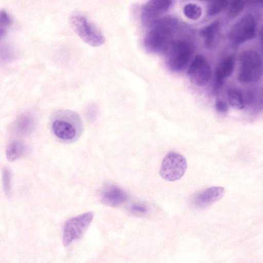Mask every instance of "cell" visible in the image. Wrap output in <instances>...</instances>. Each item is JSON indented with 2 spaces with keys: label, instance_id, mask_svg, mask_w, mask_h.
I'll return each mask as SVG.
<instances>
[{
  "label": "cell",
  "instance_id": "1",
  "mask_svg": "<svg viewBox=\"0 0 263 263\" xmlns=\"http://www.w3.org/2000/svg\"><path fill=\"white\" fill-rule=\"evenodd\" d=\"M178 25V21L173 16L160 18L153 24L143 40L145 48L153 53L166 51L172 42Z\"/></svg>",
  "mask_w": 263,
  "mask_h": 263
},
{
  "label": "cell",
  "instance_id": "2",
  "mask_svg": "<svg viewBox=\"0 0 263 263\" xmlns=\"http://www.w3.org/2000/svg\"><path fill=\"white\" fill-rule=\"evenodd\" d=\"M262 73V63L260 54L254 50L243 51L240 58L238 80L243 83L256 82L261 78Z\"/></svg>",
  "mask_w": 263,
  "mask_h": 263
},
{
  "label": "cell",
  "instance_id": "3",
  "mask_svg": "<svg viewBox=\"0 0 263 263\" xmlns=\"http://www.w3.org/2000/svg\"><path fill=\"white\" fill-rule=\"evenodd\" d=\"M166 63L169 68L179 71L186 66L193 52L192 43L185 40L172 42L167 50Z\"/></svg>",
  "mask_w": 263,
  "mask_h": 263
},
{
  "label": "cell",
  "instance_id": "4",
  "mask_svg": "<svg viewBox=\"0 0 263 263\" xmlns=\"http://www.w3.org/2000/svg\"><path fill=\"white\" fill-rule=\"evenodd\" d=\"M256 28L257 22L255 16L248 13L231 28L229 33V39L233 44H241L254 37Z\"/></svg>",
  "mask_w": 263,
  "mask_h": 263
},
{
  "label": "cell",
  "instance_id": "5",
  "mask_svg": "<svg viewBox=\"0 0 263 263\" xmlns=\"http://www.w3.org/2000/svg\"><path fill=\"white\" fill-rule=\"evenodd\" d=\"M187 168L185 158L180 154L171 152L163 158L160 168V175L168 181L180 179Z\"/></svg>",
  "mask_w": 263,
  "mask_h": 263
},
{
  "label": "cell",
  "instance_id": "6",
  "mask_svg": "<svg viewBox=\"0 0 263 263\" xmlns=\"http://www.w3.org/2000/svg\"><path fill=\"white\" fill-rule=\"evenodd\" d=\"M92 212H87L67 220L64 224L63 242L65 246L79 239L91 222Z\"/></svg>",
  "mask_w": 263,
  "mask_h": 263
},
{
  "label": "cell",
  "instance_id": "7",
  "mask_svg": "<svg viewBox=\"0 0 263 263\" xmlns=\"http://www.w3.org/2000/svg\"><path fill=\"white\" fill-rule=\"evenodd\" d=\"M70 22L77 34L87 44L98 47L104 43V36L96 30L84 16L73 15L71 17Z\"/></svg>",
  "mask_w": 263,
  "mask_h": 263
},
{
  "label": "cell",
  "instance_id": "8",
  "mask_svg": "<svg viewBox=\"0 0 263 263\" xmlns=\"http://www.w3.org/2000/svg\"><path fill=\"white\" fill-rule=\"evenodd\" d=\"M172 3V1L167 0H152L147 2L141 9V17L143 24L145 26H151L167 11Z\"/></svg>",
  "mask_w": 263,
  "mask_h": 263
},
{
  "label": "cell",
  "instance_id": "9",
  "mask_svg": "<svg viewBox=\"0 0 263 263\" xmlns=\"http://www.w3.org/2000/svg\"><path fill=\"white\" fill-rule=\"evenodd\" d=\"M187 74L196 85L202 86L206 84L211 78V70L205 58L200 54L196 55L190 66Z\"/></svg>",
  "mask_w": 263,
  "mask_h": 263
},
{
  "label": "cell",
  "instance_id": "10",
  "mask_svg": "<svg viewBox=\"0 0 263 263\" xmlns=\"http://www.w3.org/2000/svg\"><path fill=\"white\" fill-rule=\"evenodd\" d=\"M100 196L103 204L112 207L120 205L127 199L126 193L114 184L105 185L102 189Z\"/></svg>",
  "mask_w": 263,
  "mask_h": 263
},
{
  "label": "cell",
  "instance_id": "11",
  "mask_svg": "<svg viewBox=\"0 0 263 263\" xmlns=\"http://www.w3.org/2000/svg\"><path fill=\"white\" fill-rule=\"evenodd\" d=\"M224 192L221 186L209 187L197 194L194 199V204L200 208L208 206L220 199Z\"/></svg>",
  "mask_w": 263,
  "mask_h": 263
},
{
  "label": "cell",
  "instance_id": "12",
  "mask_svg": "<svg viewBox=\"0 0 263 263\" xmlns=\"http://www.w3.org/2000/svg\"><path fill=\"white\" fill-rule=\"evenodd\" d=\"M235 57L233 55L224 58L217 66L215 73L214 88L219 89L222 86L226 78L230 77L233 72Z\"/></svg>",
  "mask_w": 263,
  "mask_h": 263
},
{
  "label": "cell",
  "instance_id": "13",
  "mask_svg": "<svg viewBox=\"0 0 263 263\" xmlns=\"http://www.w3.org/2000/svg\"><path fill=\"white\" fill-rule=\"evenodd\" d=\"M52 128L55 136L64 141L72 140L77 135L76 127L67 120L54 121L52 123Z\"/></svg>",
  "mask_w": 263,
  "mask_h": 263
},
{
  "label": "cell",
  "instance_id": "14",
  "mask_svg": "<svg viewBox=\"0 0 263 263\" xmlns=\"http://www.w3.org/2000/svg\"><path fill=\"white\" fill-rule=\"evenodd\" d=\"M219 28V22L217 21L209 24L200 30V33L206 48H210L213 46Z\"/></svg>",
  "mask_w": 263,
  "mask_h": 263
},
{
  "label": "cell",
  "instance_id": "15",
  "mask_svg": "<svg viewBox=\"0 0 263 263\" xmlns=\"http://www.w3.org/2000/svg\"><path fill=\"white\" fill-rule=\"evenodd\" d=\"M25 151V147L23 143L20 141L12 142L6 149V157L9 161H14L21 157Z\"/></svg>",
  "mask_w": 263,
  "mask_h": 263
},
{
  "label": "cell",
  "instance_id": "16",
  "mask_svg": "<svg viewBox=\"0 0 263 263\" xmlns=\"http://www.w3.org/2000/svg\"><path fill=\"white\" fill-rule=\"evenodd\" d=\"M16 132L22 135L30 134L33 129L34 122L33 119L28 116H22L16 121L15 123Z\"/></svg>",
  "mask_w": 263,
  "mask_h": 263
},
{
  "label": "cell",
  "instance_id": "17",
  "mask_svg": "<svg viewBox=\"0 0 263 263\" xmlns=\"http://www.w3.org/2000/svg\"><path fill=\"white\" fill-rule=\"evenodd\" d=\"M228 98L230 105L238 109L245 107V101L241 92L238 89L230 88L227 91Z\"/></svg>",
  "mask_w": 263,
  "mask_h": 263
},
{
  "label": "cell",
  "instance_id": "18",
  "mask_svg": "<svg viewBox=\"0 0 263 263\" xmlns=\"http://www.w3.org/2000/svg\"><path fill=\"white\" fill-rule=\"evenodd\" d=\"M229 5V2L226 0L211 1L208 5L207 12L209 16H213L222 11Z\"/></svg>",
  "mask_w": 263,
  "mask_h": 263
},
{
  "label": "cell",
  "instance_id": "19",
  "mask_svg": "<svg viewBox=\"0 0 263 263\" xmlns=\"http://www.w3.org/2000/svg\"><path fill=\"white\" fill-rule=\"evenodd\" d=\"M183 13L187 18L192 20H196L201 16L202 10L198 5L189 3L183 7Z\"/></svg>",
  "mask_w": 263,
  "mask_h": 263
},
{
  "label": "cell",
  "instance_id": "20",
  "mask_svg": "<svg viewBox=\"0 0 263 263\" xmlns=\"http://www.w3.org/2000/svg\"><path fill=\"white\" fill-rule=\"evenodd\" d=\"M2 180L5 193L6 196H10L11 193V174L9 170L6 167L3 170Z\"/></svg>",
  "mask_w": 263,
  "mask_h": 263
},
{
  "label": "cell",
  "instance_id": "21",
  "mask_svg": "<svg viewBox=\"0 0 263 263\" xmlns=\"http://www.w3.org/2000/svg\"><path fill=\"white\" fill-rule=\"evenodd\" d=\"M245 2L240 0L232 1L230 5L228 10V15L230 18H233L237 16L243 10Z\"/></svg>",
  "mask_w": 263,
  "mask_h": 263
},
{
  "label": "cell",
  "instance_id": "22",
  "mask_svg": "<svg viewBox=\"0 0 263 263\" xmlns=\"http://www.w3.org/2000/svg\"><path fill=\"white\" fill-rule=\"evenodd\" d=\"M215 106L217 111L220 113L225 114L228 112L229 109L227 104L220 99L216 100Z\"/></svg>",
  "mask_w": 263,
  "mask_h": 263
},
{
  "label": "cell",
  "instance_id": "23",
  "mask_svg": "<svg viewBox=\"0 0 263 263\" xmlns=\"http://www.w3.org/2000/svg\"><path fill=\"white\" fill-rule=\"evenodd\" d=\"M130 209L132 212L138 213H145L148 211L146 206L139 203L132 204Z\"/></svg>",
  "mask_w": 263,
  "mask_h": 263
},
{
  "label": "cell",
  "instance_id": "24",
  "mask_svg": "<svg viewBox=\"0 0 263 263\" xmlns=\"http://www.w3.org/2000/svg\"><path fill=\"white\" fill-rule=\"evenodd\" d=\"M0 22L8 27L11 24L12 20L10 16L6 11H1Z\"/></svg>",
  "mask_w": 263,
  "mask_h": 263
},
{
  "label": "cell",
  "instance_id": "25",
  "mask_svg": "<svg viewBox=\"0 0 263 263\" xmlns=\"http://www.w3.org/2000/svg\"><path fill=\"white\" fill-rule=\"evenodd\" d=\"M7 26L0 22V37L4 35L7 31Z\"/></svg>",
  "mask_w": 263,
  "mask_h": 263
}]
</instances>
